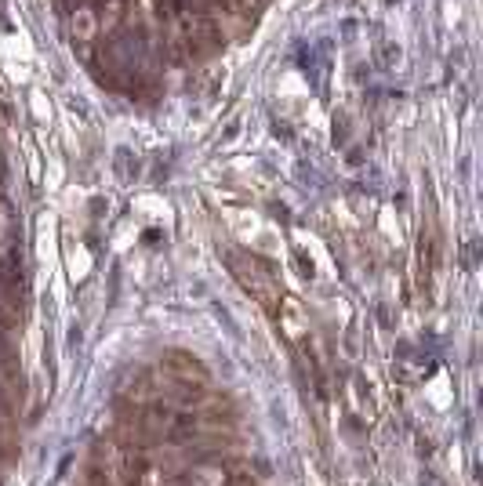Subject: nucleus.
I'll return each instance as SVG.
<instances>
[{
	"label": "nucleus",
	"mask_w": 483,
	"mask_h": 486,
	"mask_svg": "<svg viewBox=\"0 0 483 486\" xmlns=\"http://www.w3.org/2000/svg\"><path fill=\"white\" fill-rule=\"evenodd\" d=\"M73 36H76V40H91V36H95V15H91L87 8L76 11V19H73Z\"/></svg>",
	"instance_id": "nucleus-1"
}]
</instances>
